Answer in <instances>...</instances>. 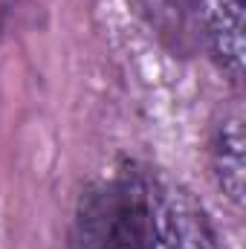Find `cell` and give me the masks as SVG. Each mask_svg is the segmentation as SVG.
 Segmentation results:
<instances>
[{
	"label": "cell",
	"mask_w": 246,
	"mask_h": 249,
	"mask_svg": "<svg viewBox=\"0 0 246 249\" xmlns=\"http://www.w3.org/2000/svg\"><path fill=\"white\" fill-rule=\"evenodd\" d=\"M162 183L139 168L122 165L96 180L75 206L70 249H148Z\"/></svg>",
	"instance_id": "1"
},
{
	"label": "cell",
	"mask_w": 246,
	"mask_h": 249,
	"mask_svg": "<svg viewBox=\"0 0 246 249\" xmlns=\"http://www.w3.org/2000/svg\"><path fill=\"white\" fill-rule=\"evenodd\" d=\"M148 249H217L214 229L203 206L188 191L162 183L157 229Z\"/></svg>",
	"instance_id": "2"
},
{
	"label": "cell",
	"mask_w": 246,
	"mask_h": 249,
	"mask_svg": "<svg viewBox=\"0 0 246 249\" xmlns=\"http://www.w3.org/2000/svg\"><path fill=\"white\" fill-rule=\"evenodd\" d=\"M200 18L214 58L232 81L244 78V0H200Z\"/></svg>",
	"instance_id": "3"
},
{
	"label": "cell",
	"mask_w": 246,
	"mask_h": 249,
	"mask_svg": "<svg viewBox=\"0 0 246 249\" xmlns=\"http://www.w3.org/2000/svg\"><path fill=\"white\" fill-rule=\"evenodd\" d=\"M211 168L220 191L241 209L244 206V122L238 113L226 116L214 130Z\"/></svg>",
	"instance_id": "4"
},
{
	"label": "cell",
	"mask_w": 246,
	"mask_h": 249,
	"mask_svg": "<svg viewBox=\"0 0 246 249\" xmlns=\"http://www.w3.org/2000/svg\"><path fill=\"white\" fill-rule=\"evenodd\" d=\"M12 6H15V0H0V35H3V29H6V20H9V15H12Z\"/></svg>",
	"instance_id": "5"
}]
</instances>
